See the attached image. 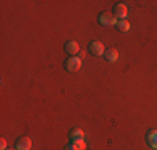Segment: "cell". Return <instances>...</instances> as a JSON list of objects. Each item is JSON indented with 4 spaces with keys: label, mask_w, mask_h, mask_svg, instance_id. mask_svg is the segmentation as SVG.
<instances>
[{
    "label": "cell",
    "mask_w": 157,
    "mask_h": 150,
    "mask_svg": "<svg viewBox=\"0 0 157 150\" xmlns=\"http://www.w3.org/2000/svg\"><path fill=\"white\" fill-rule=\"evenodd\" d=\"M112 15H114L115 18H119V20H125L127 17V7L124 3H115L114 9H112Z\"/></svg>",
    "instance_id": "4"
},
{
    "label": "cell",
    "mask_w": 157,
    "mask_h": 150,
    "mask_svg": "<svg viewBox=\"0 0 157 150\" xmlns=\"http://www.w3.org/2000/svg\"><path fill=\"white\" fill-rule=\"evenodd\" d=\"M63 67H65L67 72H77V70H80L82 67V60L78 57H69L63 62Z\"/></svg>",
    "instance_id": "2"
},
{
    "label": "cell",
    "mask_w": 157,
    "mask_h": 150,
    "mask_svg": "<svg viewBox=\"0 0 157 150\" xmlns=\"http://www.w3.org/2000/svg\"><path fill=\"white\" fill-rule=\"evenodd\" d=\"M87 147H85V142L80 140V142H72V144L69 145L65 150H85Z\"/></svg>",
    "instance_id": "11"
},
{
    "label": "cell",
    "mask_w": 157,
    "mask_h": 150,
    "mask_svg": "<svg viewBox=\"0 0 157 150\" xmlns=\"http://www.w3.org/2000/svg\"><path fill=\"white\" fill-rule=\"evenodd\" d=\"M97 22H99L102 27H114L117 24V18L112 15V12H100L99 17H97Z\"/></svg>",
    "instance_id": "1"
},
{
    "label": "cell",
    "mask_w": 157,
    "mask_h": 150,
    "mask_svg": "<svg viewBox=\"0 0 157 150\" xmlns=\"http://www.w3.org/2000/svg\"><path fill=\"white\" fill-rule=\"evenodd\" d=\"M145 140L152 148H157V129H151L145 133Z\"/></svg>",
    "instance_id": "7"
},
{
    "label": "cell",
    "mask_w": 157,
    "mask_h": 150,
    "mask_svg": "<svg viewBox=\"0 0 157 150\" xmlns=\"http://www.w3.org/2000/svg\"><path fill=\"white\" fill-rule=\"evenodd\" d=\"M69 138H70L72 142H80V140H84V130H82V129H77V127L70 129Z\"/></svg>",
    "instance_id": "8"
},
{
    "label": "cell",
    "mask_w": 157,
    "mask_h": 150,
    "mask_svg": "<svg viewBox=\"0 0 157 150\" xmlns=\"http://www.w3.org/2000/svg\"><path fill=\"white\" fill-rule=\"evenodd\" d=\"M117 30L119 32H122V33H125V32H129L130 30V24L127 20H117Z\"/></svg>",
    "instance_id": "10"
},
{
    "label": "cell",
    "mask_w": 157,
    "mask_h": 150,
    "mask_svg": "<svg viewBox=\"0 0 157 150\" xmlns=\"http://www.w3.org/2000/svg\"><path fill=\"white\" fill-rule=\"evenodd\" d=\"M104 58H105L107 62H115V60L119 58V52L115 50V48H105V52H104Z\"/></svg>",
    "instance_id": "9"
},
{
    "label": "cell",
    "mask_w": 157,
    "mask_h": 150,
    "mask_svg": "<svg viewBox=\"0 0 157 150\" xmlns=\"http://www.w3.org/2000/svg\"><path fill=\"white\" fill-rule=\"evenodd\" d=\"M89 50H90V54L94 55V57H100V55H104L105 48H104V43H102V42L94 40V42L89 43Z\"/></svg>",
    "instance_id": "3"
},
{
    "label": "cell",
    "mask_w": 157,
    "mask_h": 150,
    "mask_svg": "<svg viewBox=\"0 0 157 150\" xmlns=\"http://www.w3.org/2000/svg\"><path fill=\"white\" fill-rule=\"evenodd\" d=\"M32 147V140L30 137H18L15 142V148L17 150H30Z\"/></svg>",
    "instance_id": "5"
},
{
    "label": "cell",
    "mask_w": 157,
    "mask_h": 150,
    "mask_svg": "<svg viewBox=\"0 0 157 150\" xmlns=\"http://www.w3.org/2000/svg\"><path fill=\"white\" fill-rule=\"evenodd\" d=\"M65 54L67 55H70V57H74V55H77L78 54V50H80V45H78L75 40H69V42L65 43Z\"/></svg>",
    "instance_id": "6"
},
{
    "label": "cell",
    "mask_w": 157,
    "mask_h": 150,
    "mask_svg": "<svg viewBox=\"0 0 157 150\" xmlns=\"http://www.w3.org/2000/svg\"><path fill=\"white\" fill-rule=\"evenodd\" d=\"M0 150H7V140H5V138L0 140Z\"/></svg>",
    "instance_id": "12"
},
{
    "label": "cell",
    "mask_w": 157,
    "mask_h": 150,
    "mask_svg": "<svg viewBox=\"0 0 157 150\" xmlns=\"http://www.w3.org/2000/svg\"><path fill=\"white\" fill-rule=\"evenodd\" d=\"M7 150H17V148H7Z\"/></svg>",
    "instance_id": "13"
}]
</instances>
